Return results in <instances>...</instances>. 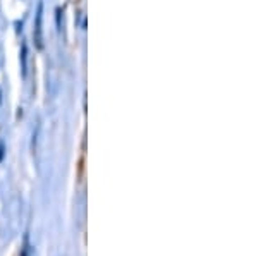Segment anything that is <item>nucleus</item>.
<instances>
[{"label":"nucleus","instance_id":"obj_1","mask_svg":"<svg viewBox=\"0 0 258 256\" xmlns=\"http://www.w3.org/2000/svg\"><path fill=\"white\" fill-rule=\"evenodd\" d=\"M33 38H35L36 48H43V2H38V9L35 14V30H33Z\"/></svg>","mask_w":258,"mask_h":256},{"label":"nucleus","instance_id":"obj_2","mask_svg":"<svg viewBox=\"0 0 258 256\" xmlns=\"http://www.w3.org/2000/svg\"><path fill=\"white\" fill-rule=\"evenodd\" d=\"M21 59H23V76L26 77V71H28V47L23 45V53H21Z\"/></svg>","mask_w":258,"mask_h":256}]
</instances>
